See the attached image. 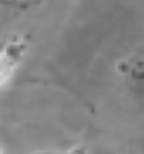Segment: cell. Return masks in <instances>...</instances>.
<instances>
[{
    "label": "cell",
    "instance_id": "obj_2",
    "mask_svg": "<svg viewBox=\"0 0 144 154\" xmlns=\"http://www.w3.org/2000/svg\"><path fill=\"white\" fill-rule=\"evenodd\" d=\"M39 2L41 0H0V5L12 10H27L37 5Z\"/></svg>",
    "mask_w": 144,
    "mask_h": 154
},
{
    "label": "cell",
    "instance_id": "obj_1",
    "mask_svg": "<svg viewBox=\"0 0 144 154\" xmlns=\"http://www.w3.org/2000/svg\"><path fill=\"white\" fill-rule=\"evenodd\" d=\"M121 83L132 97L144 100V44H139L115 64Z\"/></svg>",
    "mask_w": 144,
    "mask_h": 154
}]
</instances>
